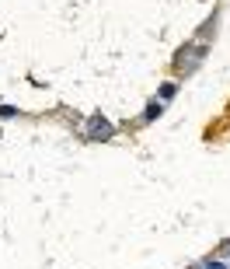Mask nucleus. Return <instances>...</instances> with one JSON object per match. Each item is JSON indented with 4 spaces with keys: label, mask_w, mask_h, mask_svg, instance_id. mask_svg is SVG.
I'll use <instances>...</instances> for the list:
<instances>
[{
    "label": "nucleus",
    "mask_w": 230,
    "mask_h": 269,
    "mask_svg": "<svg viewBox=\"0 0 230 269\" xmlns=\"http://www.w3.org/2000/svg\"><path fill=\"white\" fill-rule=\"evenodd\" d=\"M227 255H230V245H227Z\"/></svg>",
    "instance_id": "nucleus-3"
},
{
    "label": "nucleus",
    "mask_w": 230,
    "mask_h": 269,
    "mask_svg": "<svg viewBox=\"0 0 230 269\" xmlns=\"http://www.w3.org/2000/svg\"><path fill=\"white\" fill-rule=\"evenodd\" d=\"M206 269H227V266H223V262H209Z\"/></svg>",
    "instance_id": "nucleus-2"
},
{
    "label": "nucleus",
    "mask_w": 230,
    "mask_h": 269,
    "mask_svg": "<svg viewBox=\"0 0 230 269\" xmlns=\"http://www.w3.org/2000/svg\"><path fill=\"white\" fill-rule=\"evenodd\" d=\"M91 136H101L105 140V136H112V126L105 119H91Z\"/></svg>",
    "instance_id": "nucleus-1"
}]
</instances>
